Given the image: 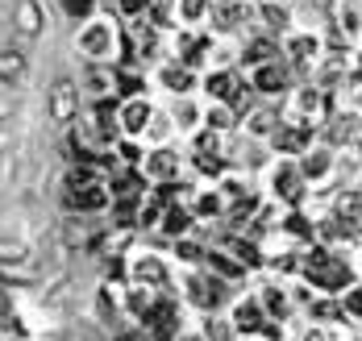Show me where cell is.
<instances>
[{
    "mask_svg": "<svg viewBox=\"0 0 362 341\" xmlns=\"http://www.w3.org/2000/svg\"><path fill=\"white\" fill-rule=\"evenodd\" d=\"M171 142H180V133H175L167 109L154 104V113H150V121H146V129H142V146H171Z\"/></svg>",
    "mask_w": 362,
    "mask_h": 341,
    "instance_id": "obj_25",
    "label": "cell"
},
{
    "mask_svg": "<svg viewBox=\"0 0 362 341\" xmlns=\"http://www.w3.org/2000/svg\"><path fill=\"white\" fill-rule=\"evenodd\" d=\"M337 308H341L346 325H350V329H358V325H362V283H350V287L337 296Z\"/></svg>",
    "mask_w": 362,
    "mask_h": 341,
    "instance_id": "obj_34",
    "label": "cell"
},
{
    "mask_svg": "<svg viewBox=\"0 0 362 341\" xmlns=\"http://www.w3.org/2000/svg\"><path fill=\"white\" fill-rule=\"evenodd\" d=\"M279 125V109L267 100V104H246L242 113H238V133L246 138V142H267V133Z\"/></svg>",
    "mask_w": 362,
    "mask_h": 341,
    "instance_id": "obj_18",
    "label": "cell"
},
{
    "mask_svg": "<svg viewBox=\"0 0 362 341\" xmlns=\"http://www.w3.org/2000/svg\"><path fill=\"white\" fill-rule=\"evenodd\" d=\"M313 142H317V133H313L308 125H296V121H284V116H279V125L267 133L262 150L271 154V158H296V154L308 150Z\"/></svg>",
    "mask_w": 362,
    "mask_h": 341,
    "instance_id": "obj_11",
    "label": "cell"
},
{
    "mask_svg": "<svg viewBox=\"0 0 362 341\" xmlns=\"http://www.w3.org/2000/svg\"><path fill=\"white\" fill-rule=\"evenodd\" d=\"M209 4H213V0H171V8H175V25H204Z\"/></svg>",
    "mask_w": 362,
    "mask_h": 341,
    "instance_id": "obj_33",
    "label": "cell"
},
{
    "mask_svg": "<svg viewBox=\"0 0 362 341\" xmlns=\"http://www.w3.org/2000/svg\"><path fill=\"white\" fill-rule=\"evenodd\" d=\"M13 109H17L13 88H8V83H0V121H4V116H13Z\"/></svg>",
    "mask_w": 362,
    "mask_h": 341,
    "instance_id": "obj_38",
    "label": "cell"
},
{
    "mask_svg": "<svg viewBox=\"0 0 362 341\" xmlns=\"http://www.w3.org/2000/svg\"><path fill=\"white\" fill-rule=\"evenodd\" d=\"M225 321H229V329L233 333H258V325L267 321L262 316V308H258V300H254L250 287H242V292H233L229 300H225Z\"/></svg>",
    "mask_w": 362,
    "mask_h": 341,
    "instance_id": "obj_15",
    "label": "cell"
},
{
    "mask_svg": "<svg viewBox=\"0 0 362 341\" xmlns=\"http://www.w3.org/2000/svg\"><path fill=\"white\" fill-rule=\"evenodd\" d=\"M146 79H150V92H163L167 100H171V96H187V92H196V83H200V76L187 71V67L175 63V59H158V63L146 71Z\"/></svg>",
    "mask_w": 362,
    "mask_h": 341,
    "instance_id": "obj_10",
    "label": "cell"
},
{
    "mask_svg": "<svg viewBox=\"0 0 362 341\" xmlns=\"http://www.w3.org/2000/svg\"><path fill=\"white\" fill-rule=\"evenodd\" d=\"M187 213L196 217V225H221V213H225V200L213 184H192V191L183 196Z\"/></svg>",
    "mask_w": 362,
    "mask_h": 341,
    "instance_id": "obj_19",
    "label": "cell"
},
{
    "mask_svg": "<svg viewBox=\"0 0 362 341\" xmlns=\"http://www.w3.org/2000/svg\"><path fill=\"white\" fill-rule=\"evenodd\" d=\"M167 116H171V125H175V133L183 138H192L200 125H204V96L200 92H187V96H171V104H163Z\"/></svg>",
    "mask_w": 362,
    "mask_h": 341,
    "instance_id": "obj_16",
    "label": "cell"
},
{
    "mask_svg": "<svg viewBox=\"0 0 362 341\" xmlns=\"http://www.w3.org/2000/svg\"><path fill=\"white\" fill-rule=\"evenodd\" d=\"M59 8H63V17L67 21H88V17H96L100 13V0H59Z\"/></svg>",
    "mask_w": 362,
    "mask_h": 341,
    "instance_id": "obj_36",
    "label": "cell"
},
{
    "mask_svg": "<svg viewBox=\"0 0 362 341\" xmlns=\"http://www.w3.org/2000/svg\"><path fill=\"white\" fill-rule=\"evenodd\" d=\"M258 188L279 208H304V196H308L300 171H296V158H267L258 171Z\"/></svg>",
    "mask_w": 362,
    "mask_h": 341,
    "instance_id": "obj_3",
    "label": "cell"
},
{
    "mask_svg": "<svg viewBox=\"0 0 362 341\" xmlns=\"http://www.w3.org/2000/svg\"><path fill=\"white\" fill-rule=\"evenodd\" d=\"M192 191V179H167V184H146V200L167 208V204H180L183 196Z\"/></svg>",
    "mask_w": 362,
    "mask_h": 341,
    "instance_id": "obj_28",
    "label": "cell"
},
{
    "mask_svg": "<svg viewBox=\"0 0 362 341\" xmlns=\"http://www.w3.org/2000/svg\"><path fill=\"white\" fill-rule=\"evenodd\" d=\"M79 96L83 100H100V96H112V63H83V71L75 79Z\"/></svg>",
    "mask_w": 362,
    "mask_h": 341,
    "instance_id": "obj_22",
    "label": "cell"
},
{
    "mask_svg": "<svg viewBox=\"0 0 362 341\" xmlns=\"http://www.w3.org/2000/svg\"><path fill=\"white\" fill-rule=\"evenodd\" d=\"M142 154H146L142 138H117V142H112V158H117V167H138Z\"/></svg>",
    "mask_w": 362,
    "mask_h": 341,
    "instance_id": "obj_35",
    "label": "cell"
},
{
    "mask_svg": "<svg viewBox=\"0 0 362 341\" xmlns=\"http://www.w3.org/2000/svg\"><path fill=\"white\" fill-rule=\"evenodd\" d=\"M30 76V59L21 54V50H0V83H21V79Z\"/></svg>",
    "mask_w": 362,
    "mask_h": 341,
    "instance_id": "obj_30",
    "label": "cell"
},
{
    "mask_svg": "<svg viewBox=\"0 0 362 341\" xmlns=\"http://www.w3.org/2000/svg\"><path fill=\"white\" fill-rule=\"evenodd\" d=\"M154 113V96H125L117 100V138H142L146 121Z\"/></svg>",
    "mask_w": 362,
    "mask_h": 341,
    "instance_id": "obj_17",
    "label": "cell"
},
{
    "mask_svg": "<svg viewBox=\"0 0 362 341\" xmlns=\"http://www.w3.org/2000/svg\"><path fill=\"white\" fill-rule=\"evenodd\" d=\"M192 229H196V217L187 213V204L180 200V204H167V208L158 213V225H154V233H150V237L167 246V241H175V237L192 233Z\"/></svg>",
    "mask_w": 362,
    "mask_h": 341,
    "instance_id": "obj_20",
    "label": "cell"
},
{
    "mask_svg": "<svg viewBox=\"0 0 362 341\" xmlns=\"http://www.w3.org/2000/svg\"><path fill=\"white\" fill-rule=\"evenodd\" d=\"M233 341H258V337H254V333H238Z\"/></svg>",
    "mask_w": 362,
    "mask_h": 341,
    "instance_id": "obj_40",
    "label": "cell"
},
{
    "mask_svg": "<svg viewBox=\"0 0 362 341\" xmlns=\"http://www.w3.org/2000/svg\"><path fill=\"white\" fill-rule=\"evenodd\" d=\"M279 54H284V63L291 67V76H308L313 71V63L325 54V42H321V30H284L279 34Z\"/></svg>",
    "mask_w": 362,
    "mask_h": 341,
    "instance_id": "obj_6",
    "label": "cell"
},
{
    "mask_svg": "<svg viewBox=\"0 0 362 341\" xmlns=\"http://www.w3.org/2000/svg\"><path fill=\"white\" fill-rule=\"evenodd\" d=\"M296 171H300V179H304L308 191L333 188L337 184V150L325 146V142H313L304 154H296Z\"/></svg>",
    "mask_w": 362,
    "mask_h": 341,
    "instance_id": "obj_8",
    "label": "cell"
},
{
    "mask_svg": "<svg viewBox=\"0 0 362 341\" xmlns=\"http://www.w3.org/2000/svg\"><path fill=\"white\" fill-rule=\"evenodd\" d=\"M109 200H112V191H109V184H105V175L63 191V204H67V213H71V217H105Z\"/></svg>",
    "mask_w": 362,
    "mask_h": 341,
    "instance_id": "obj_12",
    "label": "cell"
},
{
    "mask_svg": "<svg viewBox=\"0 0 362 341\" xmlns=\"http://www.w3.org/2000/svg\"><path fill=\"white\" fill-rule=\"evenodd\" d=\"M138 175L146 184H167V179H187V154L180 142L171 146H146L142 162H138Z\"/></svg>",
    "mask_w": 362,
    "mask_h": 341,
    "instance_id": "obj_7",
    "label": "cell"
},
{
    "mask_svg": "<svg viewBox=\"0 0 362 341\" xmlns=\"http://www.w3.org/2000/svg\"><path fill=\"white\" fill-rule=\"evenodd\" d=\"M175 296H180V304L187 312L204 316V312H221L225 300L233 296V287L213 279L204 266H175Z\"/></svg>",
    "mask_w": 362,
    "mask_h": 341,
    "instance_id": "obj_2",
    "label": "cell"
},
{
    "mask_svg": "<svg viewBox=\"0 0 362 341\" xmlns=\"http://www.w3.org/2000/svg\"><path fill=\"white\" fill-rule=\"evenodd\" d=\"M242 76H246V83H250V92H254V96H262V100H284V96H288V88L296 83L291 67L284 63V54H279V59H271V63H258V67L242 71Z\"/></svg>",
    "mask_w": 362,
    "mask_h": 341,
    "instance_id": "obj_9",
    "label": "cell"
},
{
    "mask_svg": "<svg viewBox=\"0 0 362 341\" xmlns=\"http://www.w3.org/2000/svg\"><path fill=\"white\" fill-rule=\"evenodd\" d=\"M337 341H358V333H346V337H337Z\"/></svg>",
    "mask_w": 362,
    "mask_h": 341,
    "instance_id": "obj_41",
    "label": "cell"
},
{
    "mask_svg": "<svg viewBox=\"0 0 362 341\" xmlns=\"http://www.w3.org/2000/svg\"><path fill=\"white\" fill-rule=\"evenodd\" d=\"M333 113V96H329L325 88H317L313 79H304V83H291L288 96L279 100V116L284 121H296V125H308L313 133L321 129V121Z\"/></svg>",
    "mask_w": 362,
    "mask_h": 341,
    "instance_id": "obj_4",
    "label": "cell"
},
{
    "mask_svg": "<svg viewBox=\"0 0 362 341\" xmlns=\"http://www.w3.org/2000/svg\"><path fill=\"white\" fill-rule=\"evenodd\" d=\"M200 266H204L213 279H221L225 287H233V292H242V287L250 283V270L238 263L229 250H221L217 241H209V250H204V263H200Z\"/></svg>",
    "mask_w": 362,
    "mask_h": 341,
    "instance_id": "obj_14",
    "label": "cell"
},
{
    "mask_svg": "<svg viewBox=\"0 0 362 341\" xmlns=\"http://www.w3.org/2000/svg\"><path fill=\"white\" fill-rule=\"evenodd\" d=\"M358 21H362V0H337V21H333V30L346 42H354V46H358V30H362Z\"/></svg>",
    "mask_w": 362,
    "mask_h": 341,
    "instance_id": "obj_27",
    "label": "cell"
},
{
    "mask_svg": "<svg viewBox=\"0 0 362 341\" xmlns=\"http://www.w3.org/2000/svg\"><path fill=\"white\" fill-rule=\"evenodd\" d=\"M196 329H200V337H204V341H233V337H238V333L229 329L225 312H204V316L196 321Z\"/></svg>",
    "mask_w": 362,
    "mask_h": 341,
    "instance_id": "obj_32",
    "label": "cell"
},
{
    "mask_svg": "<svg viewBox=\"0 0 362 341\" xmlns=\"http://www.w3.org/2000/svg\"><path fill=\"white\" fill-rule=\"evenodd\" d=\"M204 129H213V133H233L238 129V113L229 109V104H213V100H204Z\"/></svg>",
    "mask_w": 362,
    "mask_h": 341,
    "instance_id": "obj_29",
    "label": "cell"
},
{
    "mask_svg": "<svg viewBox=\"0 0 362 341\" xmlns=\"http://www.w3.org/2000/svg\"><path fill=\"white\" fill-rule=\"evenodd\" d=\"M42 25H46L42 0H21V4H17V13H13V30L30 42V38H37V34H42Z\"/></svg>",
    "mask_w": 362,
    "mask_h": 341,
    "instance_id": "obj_26",
    "label": "cell"
},
{
    "mask_svg": "<svg viewBox=\"0 0 362 341\" xmlns=\"http://www.w3.org/2000/svg\"><path fill=\"white\" fill-rule=\"evenodd\" d=\"M171 341H204V337H200V329H196V325H183V329H180Z\"/></svg>",
    "mask_w": 362,
    "mask_h": 341,
    "instance_id": "obj_39",
    "label": "cell"
},
{
    "mask_svg": "<svg viewBox=\"0 0 362 341\" xmlns=\"http://www.w3.org/2000/svg\"><path fill=\"white\" fill-rule=\"evenodd\" d=\"M271 59H279V38L262 34V38L238 42V71H250V67H258V63H271Z\"/></svg>",
    "mask_w": 362,
    "mask_h": 341,
    "instance_id": "obj_23",
    "label": "cell"
},
{
    "mask_svg": "<svg viewBox=\"0 0 362 341\" xmlns=\"http://www.w3.org/2000/svg\"><path fill=\"white\" fill-rule=\"evenodd\" d=\"M254 21H262V30H267L271 38H279L284 30L296 25V13H291L288 0H262V4L254 8Z\"/></svg>",
    "mask_w": 362,
    "mask_h": 341,
    "instance_id": "obj_24",
    "label": "cell"
},
{
    "mask_svg": "<svg viewBox=\"0 0 362 341\" xmlns=\"http://www.w3.org/2000/svg\"><path fill=\"white\" fill-rule=\"evenodd\" d=\"M213 4H221V0H213Z\"/></svg>",
    "mask_w": 362,
    "mask_h": 341,
    "instance_id": "obj_42",
    "label": "cell"
},
{
    "mask_svg": "<svg viewBox=\"0 0 362 341\" xmlns=\"http://www.w3.org/2000/svg\"><path fill=\"white\" fill-rule=\"evenodd\" d=\"M138 204H142V200H109V208H105L109 229H134V221H138ZM134 233H138V229H134Z\"/></svg>",
    "mask_w": 362,
    "mask_h": 341,
    "instance_id": "obj_31",
    "label": "cell"
},
{
    "mask_svg": "<svg viewBox=\"0 0 362 341\" xmlns=\"http://www.w3.org/2000/svg\"><path fill=\"white\" fill-rule=\"evenodd\" d=\"M121 275L134 287H150V292H175V263L167 258L163 241H146L138 237L125 258H121Z\"/></svg>",
    "mask_w": 362,
    "mask_h": 341,
    "instance_id": "obj_1",
    "label": "cell"
},
{
    "mask_svg": "<svg viewBox=\"0 0 362 341\" xmlns=\"http://www.w3.org/2000/svg\"><path fill=\"white\" fill-rule=\"evenodd\" d=\"M146 4H150V0H112L117 21H138V17L146 13Z\"/></svg>",
    "mask_w": 362,
    "mask_h": 341,
    "instance_id": "obj_37",
    "label": "cell"
},
{
    "mask_svg": "<svg viewBox=\"0 0 362 341\" xmlns=\"http://www.w3.org/2000/svg\"><path fill=\"white\" fill-rule=\"evenodd\" d=\"M75 50L83 63H112L117 59V17H88L75 30Z\"/></svg>",
    "mask_w": 362,
    "mask_h": 341,
    "instance_id": "obj_5",
    "label": "cell"
},
{
    "mask_svg": "<svg viewBox=\"0 0 362 341\" xmlns=\"http://www.w3.org/2000/svg\"><path fill=\"white\" fill-rule=\"evenodd\" d=\"M83 109V96H79V88H75V79H54V88L46 92V116H50V125H59V129H67L75 116Z\"/></svg>",
    "mask_w": 362,
    "mask_h": 341,
    "instance_id": "obj_13",
    "label": "cell"
},
{
    "mask_svg": "<svg viewBox=\"0 0 362 341\" xmlns=\"http://www.w3.org/2000/svg\"><path fill=\"white\" fill-rule=\"evenodd\" d=\"M204 250H209V237L200 233V225L192 233H183V237H175V241H167V258L175 266H200L204 263Z\"/></svg>",
    "mask_w": 362,
    "mask_h": 341,
    "instance_id": "obj_21",
    "label": "cell"
}]
</instances>
